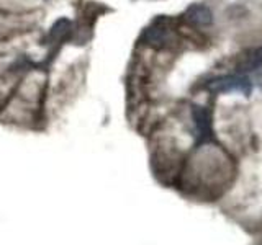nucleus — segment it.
Returning <instances> with one entry per match:
<instances>
[{
	"label": "nucleus",
	"instance_id": "nucleus-4",
	"mask_svg": "<svg viewBox=\"0 0 262 245\" xmlns=\"http://www.w3.org/2000/svg\"><path fill=\"white\" fill-rule=\"evenodd\" d=\"M260 62H262V46H260L259 49H256V51H254L251 62H248L246 65H243V69H241V70H251V69L256 67V65H259Z\"/></svg>",
	"mask_w": 262,
	"mask_h": 245
},
{
	"label": "nucleus",
	"instance_id": "nucleus-1",
	"mask_svg": "<svg viewBox=\"0 0 262 245\" xmlns=\"http://www.w3.org/2000/svg\"><path fill=\"white\" fill-rule=\"evenodd\" d=\"M208 90L215 93H225V92H233V90H243L244 93H249L251 85L244 77L237 76H225L211 80L208 84Z\"/></svg>",
	"mask_w": 262,
	"mask_h": 245
},
{
	"label": "nucleus",
	"instance_id": "nucleus-3",
	"mask_svg": "<svg viewBox=\"0 0 262 245\" xmlns=\"http://www.w3.org/2000/svg\"><path fill=\"white\" fill-rule=\"evenodd\" d=\"M192 116H193V121H195L196 128H199L203 134H207L208 131H210V126H211L208 111L205 110L203 106H193V110H192Z\"/></svg>",
	"mask_w": 262,
	"mask_h": 245
},
{
	"label": "nucleus",
	"instance_id": "nucleus-2",
	"mask_svg": "<svg viewBox=\"0 0 262 245\" xmlns=\"http://www.w3.org/2000/svg\"><path fill=\"white\" fill-rule=\"evenodd\" d=\"M185 20L195 24V27H208V24L213 23V13L208 7L200 5V4H193L187 8Z\"/></svg>",
	"mask_w": 262,
	"mask_h": 245
}]
</instances>
